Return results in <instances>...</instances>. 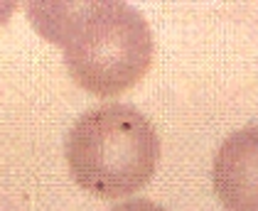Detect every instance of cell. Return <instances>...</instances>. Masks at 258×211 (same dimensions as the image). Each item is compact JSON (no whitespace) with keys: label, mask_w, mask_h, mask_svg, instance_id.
Wrapping results in <instances>:
<instances>
[{"label":"cell","mask_w":258,"mask_h":211,"mask_svg":"<svg viewBox=\"0 0 258 211\" xmlns=\"http://www.w3.org/2000/svg\"><path fill=\"white\" fill-rule=\"evenodd\" d=\"M42 37L59 44L69 77L99 98L136 86L153 61V32L128 3H30Z\"/></svg>","instance_id":"cell-1"},{"label":"cell","mask_w":258,"mask_h":211,"mask_svg":"<svg viewBox=\"0 0 258 211\" xmlns=\"http://www.w3.org/2000/svg\"><path fill=\"white\" fill-rule=\"evenodd\" d=\"M64 155L81 189L99 199H120L150 182L160 137L133 106L106 103L77 118L64 140Z\"/></svg>","instance_id":"cell-2"},{"label":"cell","mask_w":258,"mask_h":211,"mask_svg":"<svg viewBox=\"0 0 258 211\" xmlns=\"http://www.w3.org/2000/svg\"><path fill=\"white\" fill-rule=\"evenodd\" d=\"M212 179L229 211H258V125L236 130L221 143Z\"/></svg>","instance_id":"cell-3"},{"label":"cell","mask_w":258,"mask_h":211,"mask_svg":"<svg viewBox=\"0 0 258 211\" xmlns=\"http://www.w3.org/2000/svg\"><path fill=\"white\" fill-rule=\"evenodd\" d=\"M111 211H167V209H162L160 204L150 201V199H131V201H123V204H118L116 209Z\"/></svg>","instance_id":"cell-4"}]
</instances>
